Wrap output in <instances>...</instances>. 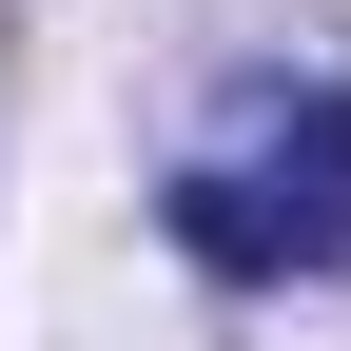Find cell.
<instances>
[{"mask_svg":"<svg viewBox=\"0 0 351 351\" xmlns=\"http://www.w3.org/2000/svg\"><path fill=\"white\" fill-rule=\"evenodd\" d=\"M156 215H176V254L234 274V293L351 274V98H254V117H215V137L176 156Z\"/></svg>","mask_w":351,"mask_h":351,"instance_id":"obj_1","label":"cell"}]
</instances>
